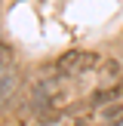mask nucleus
<instances>
[{"instance_id": "5", "label": "nucleus", "mask_w": 123, "mask_h": 126, "mask_svg": "<svg viewBox=\"0 0 123 126\" xmlns=\"http://www.w3.org/2000/svg\"><path fill=\"white\" fill-rule=\"evenodd\" d=\"M12 89H15V74H0V105L9 98Z\"/></svg>"}, {"instance_id": "3", "label": "nucleus", "mask_w": 123, "mask_h": 126, "mask_svg": "<svg viewBox=\"0 0 123 126\" xmlns=\"http://www.w3.org/2000/svg\"><path fill=\"white\" fill-rule=\"evenodd\" d=\"M12 65H15V49H12L9 43L0 37V74H6Z\"/></svg>"}, {"instance_id": "1", "label": "nucleus", "mask_w": 123, "mask_h": 126, "mask_svg": "<svg viewBox=\"0 0 123 126\" xmlns=\"http://www.w3.org/2000/svg\"><path fill=\"white\" fill-rule=\"evenodd\" d=\"M98 65H102V59L95 49H65L52 62L59 77H83L89 71H98Z\"/></svg>"}, {"instance_id": "6", "label": "nucleus", "mask_w": 123, "mask_h": 126, "mask_svg": "<svg viewBox=\"0 0 123 126\" xmlns=\"http://www.w3.org/2000/svg\"><path fill=\"white\" fill-rule=\"evenodd\" d=\"M98 71H102L105 80H117V77H120V62H117V59H108L102 68H98Z\"/></svg>"}, {"instance_id": "2", "label": "nucleus", "mask_w": 123, "mask_h": 126, "mask_svg": "<svg viewBox=\"0 0 123 126\" xmlns=\"http://www.w3.org/2000/svg\"><path fill=\"white\" fill-rule=\"evenodd\" d=\"M120 95H123L120 86H111V89L105 86V89H98V92H92V95H89V105H92V108H102V105H108V102H117Z\"/></svg>"}, {"instance_id": "7", "label": "nucleus", "mask_w": 123, "mask_h": 126, "mask_svg": "<svg viewBox=\"0 0 123 126\" xmlns=\"http://www.w3.org/2000/svg\"><path fill=\"white\" fill-rule=\"evenodd\" d=\"M77 126H86V123H77Z\"/></svg>"}, {"instance_id": "4", "label": "nucleus", "mask_w": 123, "mask_h": 126, "mask_svg": "<svg viewBox=\"0 0 123 126\" xmlns=\"http://www.w3.org/2000/svg\"><path fill=\"white\" fill-rule=\"evenodd\" d=\"M102 117H105V120H102L105 126H120V123H123V105H114V108H108Z\"/></svg>"}]
</instances>
